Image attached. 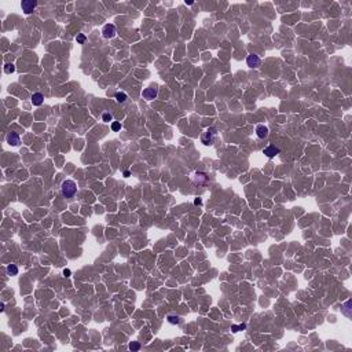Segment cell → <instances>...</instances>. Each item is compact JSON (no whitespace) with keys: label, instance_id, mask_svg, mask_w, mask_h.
Masks as SVG:
<instances>
[{"label":"cell","instance_id":"6da1fadb","mask_svg":"<svg viewBox=\"0 0 352 352\" xmlns=\"http://www.w3.org/2000/svg\"><path fill=\"white\" fill-rule=\"evenodd\" d=\"M76 191H77V184L73 180H65L62 183V194L66 197V198L74 197Z\"/></svg>","mask_w":352,"mask_h":352},{"label":"cell","instance_id":"7a4b0ae2","mask_svg":"<svg viewBox=\"0 0 352 352\" xmlns=\"http://www.w3.org/2000/svg\"><path fill=\"white\" fill-rule=\"evenodd\" d=\"M216 133H217V131H216L215 127H209V128H206V131L201 135V142L205 144V146H210V144L215 142Z\"/></svg>","mask_w":352,"mask_h":352},{"label":"cell","instance_id":"3957f363","mask_svg":"<svg viewBox=\"0 0 352 352\" xmlns=\"http://www.w3.org/2000/svg\"><path fill=\"white\" fill-rule=\"evenodd\" d=\"M36 6H37V2H34V0H23V2H21V8H22V11L25 14L33 13Z\"/></svg>","mask_w":352,"mask_h":352},{"label":"cell","instance_id":"277c9868","mask_svg":"<svg viewBox=\"0 0 352 352\" xmlns=\"http://www.w3.org/2000/svg\"><path fill=\"white\" fill-rule=\"evenodd\" d=\"M102 34H103V37H106V39L114 37L116 36V26L113 25V23H106L102 29Z\"/></svg>","mask_w":352,"mask_h":352},{"label":"cell","instance_id":"5b68a950","mask_svg":"<svg viewBox=\"0 0 352 352\" xmlns=\"http://www.w3.org/2000/svg\"><path fill=\"white\" fill-rule=\"evenodd\" d=\"M260 63H261V59H260V57H259V55H256V54H249V55H248L246 65L249 68H259V66H260Z\"/></svg>","mask_w":352,"mask_h":352},{"label":"cell","instance_id":"8992f818","mask_svg":"<svg viewBox=\"0 0 352 352\" xmlns=\"http://www.w3.org/2000/svg\"><path fill=\"white\" fill-rule=\"evenodd\" d=\"M157 94H158V89L156 87H149V88H144L142 95L144 99H147V101H153V99L157 98Z\"/></svg>","mask_w":352,"mask_h":352},{"label":"cell","instance_id":"52a82bcc","mask_svg":"<svg viewBox=\"0 0 352 352\" xmlns=\"http://www.w3.org/2000/svg\"><path fill=\"white\" fill-rule=\"evenodd\" d=\"M279 153H281V150H279L278 147H275L274 144H268L265 149H263V154H265V156H267L268 158L275 157V156H277V154H279Z\"/></svg>","mask_w":352,"mask_h":352},{"label":"cell","instance_id":"ba28073f","mask_svg":"<svg viewBox=\"0 0 352 352\" xmlns=\"http://www.w3.org/2000/svg\"><path fill=\"white\" fill-rule=\"evenodd\" d=\"M193 182L195 184H205L208 182V176H206V173H204V172H195L194 176H193Z\"/></svg>","mask_w":352,"mask_h":352},{"label":"cell","instance_id":"9c48e42d","mask_svg":"<svg viewBox=\"0 0 352 352\" xmlns=\"http://www.w3.org/2000/svg\"><path fill=\"white\" fill-rule=\"evenodd\" d=\"M7 143H8L10 146H18V144L21 143L19 135L17 132H10L8 135H7Z\"/></svg>","mask_w":352,"mask_h":352},{"label":"cell","instance_id":"30bf717a","mask_svg":"<svg viewBox=\"0 0 352 352\" xmlns=\"http://www.w3.org/2000/svg\"><path fill=\"white\" fill-rule=\"evenodd\" d=\"M256 135L260 138V139H264V138L268 136V128L265 125H263V124H260V125L256 127Z\"/></svg>","mask_w":352,"mask_h":352},{"label":"cell","instance_id":"8fae6325","mask_svg":"<svg viewBox=\"0 0 352 352\" xmlns=\"http://www.w3.org/2000/svg\"><path fill=\"white\" fill-rule=\"evenodd\" d=\"M44 102V96L41 92H34V94L32 95V105L33 106H40L43 105Z\"/></svg>","mask_w":352,"mask_h":352},{"label":"cell","instance_id":"7c38bea8","mask_svg":"<svg viewBox=\"0 0 352 352\" xmlns=\"http://www.w3.org/2000/svg\"><path fill=\"white\" fill-rule=\"evenodd\" d=\"M7 274L10 275V277H15V275H18V267H17L15 264H8L6 268Z\"/></svg>","mask_w":352,"mask_h":352},{"label":"cell","instance_id":"4fadbf2b","mask_svg":"<svg viewBox=\"0 0 352 352\" xmlns=\"http://www.w3.org/2000/svg\"><path fill=\"white\" fill-rule=\"evenodd\" d=\"M167 319H168V322H169V323H172V325H179V323L182 322V318H180V316H178V315H176V316L175 315H169Z\"/></svg>","mask_w":352,"mask_h":352},{"label":"cell","instance_id":"5bb4252c","mask_svg":"<svg viewBox=\"0 0 352 352\" xmlns=\"http://www.w3.org/2000/svg\"><path fill=\"white\" fill-rule=\"evenodd\" d=\"M15 72V65L14 63H6L4 65V73L6 74H11Z\"/></svg>","mask_w":352,"mask_h":352},{"label":"cell","instance_id":"9a60e30c","mask_svg":"<svg viewBox=\"0 0 352 352\" xmlns=\"http://www.w3.org/2000/svg\"><path fill=\"white\" fill-rule=\"evenodd\" d=\"M127 98H128V96H127L125 92H117V94H116V99H117V102H118V103H124L127 101Z\"/></svg>","mask_w":352,"mask_h":352},{"label":"cell","instance_id":"2e32d148","mask_svg":"<svg viewBox=\"0 0 352 352\" xmlns=\"http://www.w3.org/2000/svg\"><path fill=\"white\" fill-rule=\"evenodd\" d=\"M85 40H87V37H85V34H83V33H78L77 37H76V41H77V44H84Z\"/></svg>","mask_w":352,"mask_h":352},{"label":"cell","instance_id":"e0dca14e","mask_svg":"<svg viewBox=\"0 0 352 352\" xmlns=\"http://www.w3.org/2000/svg\"><path fill=\"white\" fill-rule=\"evenodd\" d=\"M128 348H129L131 351H139V349H140V344L138 343V341H132V343L129 344Z\"/></svg>","mask_w":352,"mask_h":352},{"label":"cell","instance_id":"ac0fdd59","mask_svg":"<svg viewBox=\"0 0 352 352\" xmlns=\"http://www.w3.org/2000/svg\"><path fill=\"white\" fill-rule=\"evenodd\" d=\"M120 129H121V124H120L118 121H113V123H112V131H114V132H118Z\"/></svg>","mask_w":352,"mask_h":352},{"label":"cell","instance_id":"d6986e66","mask_svg":"<svg viewBox=\"0 0 352 352\" xmlns=\"http://www.w3.org/2000/svg\"><path fill=\"white\" fill-rule=\"evenodd\" d=\"M102 120H103L105 123H110V121H113V116L110 114V113H103Z\"/></svg>","mask_w":352,"mask_h":352},{"label":"cell","instance_id":"ffe728a7","mask_svg":"<svg viewBox=\"0 0 352 352\" xmlns=\"http://www.w3.org/2000/svg\"><path fill=\"white\" fill-rule=\"evenodd\" d=\"M70 274H72V272H70L69 268H65V270H63V275H65V277H70Z\"/></svg>","mask_w":352,"mask_h":352},{"label":"cell","instance_id":"44dd1931","mask_svg":"<svg viewBox=\"0 0 352 352\" xmlns=\"http://www.w3.org/2000/svg\"><path fill=\"white\" fill-rule=\"evenodd\" d=\"M231 329H233V332H234V333H237V332H239V330H241V327H239V326H237V325H234L233 327H231Z\"/></svg>","mask_w":352,"mask_h":352},{"label":"cell","instance_id":"7402d4cb","mask_svg":"<svg viewBox=\"0 0 352 352\" xmlns=\"http://www.w3.org/2000/svg\"><path fill=\"white\" fill-rule=\"evenodd\" d=\"M194 204H195V205H202V199H201V198H195V199H194Z\"/></svg>","mask_w":352,"mask_h":352},{"label":"cell","instance_id":"603a6c76","mask_svg":"<svg viewBox=\"0 0 352 352\" xmlns=\"http://www.w3.org/2000/svg\"><path fill=\"white\" fill-rule=\"evenodd\" d=\"M129 175H131L129 171H125V172H124V176H129Z\"/></svg>","mask_w":352,"mask_h":352}]
</instances>
